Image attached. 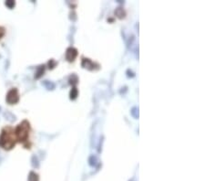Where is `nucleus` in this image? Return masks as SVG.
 Listing matches in <instances>:
<instances>
[{
	"label": "nucleus",
	"instance_id": "f257e3e1",
	"mask_svg": "<svg viewBox=\"0 0 205 181\" xmlns=\"http://www.w3.org/2000/svg\"><path fill=\"white\" fill-rule=\"evenodd\" d=\"M16 144L14 131L10 127H6L3 131L1 136H0V146H2L4 149H9L13 148Z\"/></svg>",
	"mask_w": 205,
	"mask_h": 181
},
{
	"label": "nucleus",
	"instance_id": "f03ea898",
	"mask_svg": "<svg viewBox=\"0 0 205 181\" xmlns=\"http://www.w3.org/2000/svg\"><path fill=\"white\" fill-rule=\"evenodd\" d=\"M29 123L28 121H23L21 123L17 126V127L15 130V135L17 139L19 142H25L27 141L29 133Z\"/></svg>",
	"mask_w": 205,
	"mask_h": 181
},
{
	"label": "nucleus",
	"instance_id": "7ed1b4c3",
	"mask_svg": "<svg viewBox=\"0 0 205 181\" xmlns=\"http://www.w3.org/2000/svg\"><path fill=\"white\" fill-rule=\"evenodd\" d=\"M19 101V94L16 88L11 89L7 94V102L9 104H15Z\"/></svg>",
	"mask_w": 205,
	"mask_h": 181
},
{
	"label": "nucleus",
	"instance_id": "20e7f679",
	"mask_svg": "<svg viewBox=\"0 0 205 181\" xmlns=\"http://www.w3.org/2000/svg\"><path fill=\"white\" fill-rule=\"evenodd\" d=\"M77 56H78V51L75 49V48H68L67 49V51H66V59L67 61H69V62H72L75 60V59L77 58Z\"/></svg>",
	"mask_w": 205,
	"mask_h": 181
},
{
	"label": "nucleus",
	"instance_id": "39448f33",
	"mask_svg": "<svg viewBox=\"0 0 205 181\" xmlns=\"http://www.w3.org/2000/svg\"><path fill=\"white\" fill-rule=\"evenodd\" d=\"M82 66L86 69H88V70H94V66L95 64L93 63V62L89 60V59H83L82 60Z\"/></svg>",
	"mask_w": 205,
	"mask_h": 181
},
{
	"label": "nucleus",
	"instance_id": "423d86ee",
	"mask_svg": "<svg viewBox=\"0 0 205 181\" xmlns=\"http://www.w3.org/2000/svg\"><path fill=\"white\" fill-rule=\"evenodd\" d=\"M45 71V66L44 65H41L38 68V70H36V72L35 74V78L36 79H39L42 75H43V73H44Z\"/></svg>",
	"mask_w": 205,
	"mask_h": 181
},
{
	"label": "nucleus",
	"instance_id": "0eeeda50",
	"mask_svg": "<svg viewBox=\"0 0 205 181\" xmlns=\"http://www.w3.org/2000/svg\"><path fill=\"white\" fill-rule=\"evenodd\" d=\"M115 14L116 16L119 17V18H123V17H125V11H124L121 8H118L116 10H115Z\"/></svg>",
	"mask_w": 205,
	"mask_h": 181
},
{
	"label": "nucleus",
	"instance_id": "6e6552de",
	"mask_svg": "<svg viewBox=\"0 0 205 181\" xmlns=\"http://www.w3.org/2000/svg\"><path fill=\"white\" fill-rule=\"evenodd\" d=\"M42 84L44 85L47 90H54L55 89V84L51 82H48V80H45V82H43Z\"/></svg>",
	"mask_w": 205,
	"mask_h": 181
},
{
	"label": "nucleus",
	"instance_id": "1a4fd4ad",
	"mask_svg": "<svg viewBox=\"0 0 205 181\" xmlns=\"http://www.w3.org/2000/svg\"><path fill=\"white\" fill-rule=\"evenodd\" d=\"M78 92L77 88H75V87H74V88H72V90L70 91V94H69L70 99H71V100H75V99L78 97Z\"/></svg>",
	"mask_w": 205,
	"mask_h": 181
},
{
	"label": "nucleus",
	"instance_id": "9d476101",
	"mask_svg": "<svg viewBox=\"0 0 205 181\" xmlns=\"http://www.w3.org/2000/svg\"><path fill=\"white\" fill-rule=\"evenodd\" d=\"M28 181H39V176L35 172H30L28 176Z\"/></svg>",
	"mask_w": 205,
	"mask_h": 181
},
{
	"label": "nucleus",
	"instance_id": "9b49d317",
	"mask_svg": "<svg viewBox=\"0 0 205 181\" xmlns=\"http://www.w3.org/2000/svg\"><path fill=\"white\" fill-rule=\"evenodd\" d=\"M78 79L75 74H73V75L69 78V83L72 85H76L78 83Z\"/></svg>",
	"mask_w": 205,
	"mask_h": 181
},
{
	"label": "nucleus",
	"instance_id": "f8f14e48",
	"mask_svg": "<svg viewBox=\"0 0 205 181\" xmlns=\"http://www.w3.org/2000/svg\"><path fill=\"white\" fill-rule=\"evenodd\" d=\"M31 161H32V166H33L34 167H39V159H38V157H36V155H33L32 159H31Z\"/></svg>",
	"mask_w": 205,
	"mask_h": 181
},
{
	"label": "nucleus",
	"instance_id": "ddd939ff",
	"mask_svg": "<svg viewBox=\"0 0 205 181\" xmlns=\"http://www.w3.org/2000/svg\"><path fill=\"white\" fill-rule=\"evenodd\" d=\"M89 165H90V166H96V164H97V162H98V158H97L96 157H94V155H92V157H89Z\"/></svg>",
	"mask_w": 205,
	"mask_h": 181
},
{
	"label": "nucleus",
	"instance_id": "4468645a",
	"mask_svg": "<svg viewBox=\"0 0 205 181\" xmlns=\"http://www.w3.org/2000/svg\"><path fill=\"white\" fill-rule=\"evenodd\" d=\"M5 4H6V6H7V7H8V8H10V9L13 8L15 7V5H16L15 1H11V0H9V1H7Z\"/></svg>",
	"mask_w": 205,
	"mask_h": 181
},
{
	"label": "nucleus",
	"instance_id": "2eb2a0df",
	"mask_svg": "<svg viewBox=\"0 0 205 181\" xmlns=\"http://www.w3.org/2000/svg\"><path fill=\"white\" fill-rule=\"evenodd\" d=\"M131 114L133 115L134 118H139V109L138 108H133L131 111Z\"/></svg>",
	"mask_w": 205,
	"mask_h": 181
},
{
	"label": "nucleus",
	"instance_id": "dca6fc26",
	"mask_svg": "<svg viewBox=\"0 0 205 181\" xmlns=\"http://www.w3.org/2000/svg\"><path fill=\"white\" fill-rule=\"evenodd\" d=\"M56 64H57V63H56V62L53 60H50V61H49L48 62V65H49V69H53L55 66H56Z\"/></svg>",
	"mask_w": 205,
	"mask_h": 181
},
{
	"label": "nucleus",
	"instance_id": "f3484780",
	"mask_svg": "<svg viewBox=\"0 0 205 181\" xmlns=\"http://www.w3.org/2000/svg\"><path fill=\"white\" fill-rule=\"evenodd\" d=\"M4 34H5V29L3 28H0V40L4 36Z\"/></svg>",
	"mask_w": 205,
	"mask_h": 181
},
{
	"label": "nucleus",
	"instance_id": "a211bd4d",
	"mask_svg": "<svg viewBox=\"0 0 205 181\" xmlns=\"http://www.w3.org/2000/svg\"><path fill=\"white\" fill-rule=\"evenodd\" d=\"M131 181H132V180H131Z\"/></svg>",
	"mask_w": 205,
	"mask_h": 181
}]
</instances>
